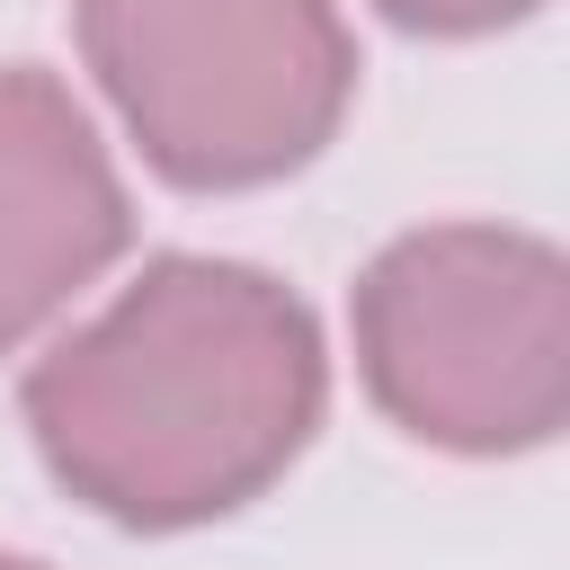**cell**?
Here are the masks:
<instances>
[{"mask_svg":"<svg viewBox=\"0 0 570 570\" xmlns=\"http://www.w3.org/2000/svg\"><path fill=\"white\" fill-rule=\"evenodd\" d=\"M45 472L125 534H187L294 472L330 410L312 303L249 258H142L18 383Z\"/></svg>","mask_w":570,"mask_h":570,"instance_id":"obj_1","label":"cell"},{"mask_svg":"<svg viewBox=\"0 0 570 570\" xmlns=\"http://www.w3.org/2000/svg\"><path fill=\"white\" fill-rule=\"evenodd\" d=\"M365 401L436 454H534L570 419V267L517 223H419L347 294Z\"/></svg>","mask_w":570,"mask_h":570,"instance_id":"obj_2","label":"cell"},{"mask_svg":"<svg viewBox=\"0 0 570 570\" xmlns=\"http://www.w3.org/2000/svg\"><path fill=\"white\" fill-rule=\"evenodd\" d=\"M71 36L151 178L187 196L312 169L356 98L338 0H71Z\"/></svg>","mask_w":570,"mask_h":570,"instance_id":"obj_3","label":"cell"},{"mask_svg":"<svg viewBox=\"0 0 570 570\" xmlns=\"http://www.w3.org/2000/svg\"><path fill=\"white\" fill-rule=\"evenodd\" d=\"M125 240L134 196L89 107L36 62H0V356L98 285Z\"/></svg>","mask_w":570,"mask_h":570,"instance_id":"obj_4","label":"cell"},{"mask_svg":"<svg viewBox=\"0 0 570 570\" xmlns=\"http://www.w3.org/2000/svg\"><path fill=\"white\" fill-rule=\"evenodd\" d=\"M374 9L410 36H499V27L534 18L543 0H374Z\"/></svg>","mask_w":570,"mask_h":570,"instance_id":"obj_5","label":"cell"},{"mask_svg":"<svg viewBox=\"0 0 570 570\" xmlns=\"http://www.w3.org/2000/svg\"><path fill=\"white\" fill-rule=\"evenodd\" d=\"M0 570H45V561H18V552H0Z\"/></svg>","mask_w":570,"mask_h":570,"instance_id":"obj_6","label":"cell"}]
</instances>
